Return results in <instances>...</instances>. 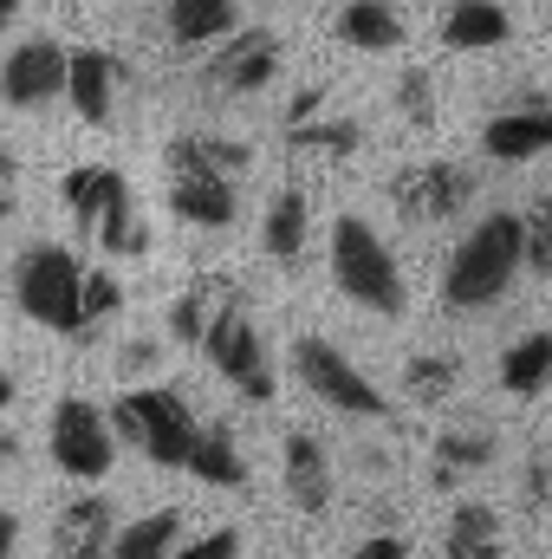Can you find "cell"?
<instances>
[{"mask_svg":"<svg viewBox=\"0 0 552 559\" xmlns=\"http://www.w3.org/2000/svg\"><path fill=\"white\" fill-rule=\"evenodd\" d=\"M514 280H520V215L494 209L455 241V254L442 261L435 293H442L448 312H488V306H501L514 293Z\"/></svg>","mask_w":552,"mask_h":559,"instance_id":"obj_1","label":"cell"},{"mask_svg":"<svg viewBox=\"0 0 552 559\" xmlns=\"http://www.w3.org/2000/svg\"><path fill=\"white\" fill-rule=\"evenodd\" d=\"M325 261H332V286H338L351 306H364V312H377V319H404V312H410V280L397 267L391 241H384L364 215H338V222H332Z\"/></svg>","mask_w":552,"mask_h":559,"instance_id":"obj_2","label":"cell"},{"mask_svg":"<svg viewBox=\"0 0 552 559\" xmlns=\"http://www.w3.org/2000/svg\"><path fill=\"white\" fill-rule=\"evenodd\" d=\"M195 345L208 352L215 378H221L228 391H241V404H274L279 397L274 358H267V332H261V319L248 312L241 293L221 286V299H215V312H208V325H202Z\"/></svg>","mask_w":552,"mask_h":559,"instance_id":"obj_3","label":"cell"},{"mask_svg":"<svg viewBox=\"0 0 552 559\" xmlns=\"http://www.w3.org/2000/svg\"><path fill=\"white\" fill-rule=\"evenodd\" d=\"M79 280L85 267L65 241H26L13 254V306L46 332L79 338Z\"/></svg>","mask_w":552,"mask_h":559,"instance_id":"obj_4","label":"cell"},{"mask_svg":"<svg viewBox=\"0 0 552 559\" xmlns=\"http://www.w3.org/2000/svg\"><path fill=\"white\" fill-rule=\"evenodd\" d=\"M111 436H124V442H137L143 455L156 462V468H182V455H189V436H195V411H189V397L182 391H169V384H131L111 411Z\"/></svg>","mask_w":552,"mask_h":559,"instance_id":"obj_5","label":"cell"},{"mask_svg":"<svg viewBox=\"0 0 552 559\" xmlns=\"http://www.w3.org/2000/svg\"><path fill=\"white\" fill-rule=\"evenodd\" d=\"M292 378L325 404V411H338V417H358V423H377L391 404H384V391L332 345V338H319V332H305V338H292Z\"/></svg>","mask_w":552,"mask_h":559,"instance_id":"obj_6","label":"cell"},{"mask_svg":"<svg viewBox=\"0 0 552 559\" xmlns=\"http://www.w3.org/2000/svg\"><path fill=\"white\" fill-rule=\"evenodd\" d=\"M46 449H52V468L65 481H105L111 462H118V436H111V423L92 397H59L52 404Z\"/></svg>","mask_w":552,"mask_h":559,"instance_id":"obj_7","label":"cell"},{"mask_svg":"<svg viewBox=\"0 0 552 559\" xmlns=\"http://www.w3.org/2000/svg\"><path fill=\"white\" fill-rule=\"evenodd\" d=\"M475 169L468 163H448V156H429V163H410V169H397L391 176V202H397V215L416 222V228H442V222H455L468 202H475Z\"/></svg>","mask_w":552,"mask_h":559,"instance_id":"obj_8","label":"cell"},{"mask_svg":"<svg viewBox=\"0 0 552 559\" xmlns=\"http://www.w3.org/2000/svg\"><path fill=\"white\" fill-rule=\"evenodd\" d=\"M279 66H286V46H279L274 26H235L228 39H215V52L202 66V85L215 98H254L279 79Z\"/></svg>","mask_w":552,"mask_h":559,"instance_id":"obj_9","label":"cell"},{"mask_svg":"<svg viewBox=\"0 0 552 559\" xmlns=\"http://www.w3.org/2000/svg\"><path fill=\"white\" fill-rule=\"evenodd\" d=\"M59 92H65V46L52 33L20 39L0 66V105L7 111H46V105H59Z\"/></svg>","mask_w":552,"mask_h":559,"instance_id":"obj_10","label":"cell"},{"mask_svg":"<svg viewBox=\"0 0 552 559\" xmlns=\"http://www.w3.org/2000/svg\"><path fill=\"white\" fill-rule=\"evenodd\" d=\"M124 85H131V66L118 59V52H105V46H65V105L85 118V124H111L118 118V98H124Z\"/></svg>","mask_w":552,"mask_h":559,"instance_id":"obj_11","label":"cell"},{"mask_svg":"<svg viewBox=\"0 0 552 559\" xmlns=\"http://www.w3.org/2000/svg\"><path fill=\"white\" fill-rule=\"evenodd\" d=\"M279 488H286L292 514H305V521H325V514H332V501H338V468H332V455H325V442H319L312 429H292V436L279 442Z\"/></svg>","mask_w":552,"mask_h":559,"instance_id":"obj_12","label":"cell"},{"mask_svg":"<svg viewBox=\"0 0 552 559\" xmlns=\"http://www.w3.org/2000/svg\"><path fill=\"white\" fill-rule=\"evenodd\" d=\"M481 150H488L494 163H540V156L552 150V111H547V98L533 92L527 105L494 111V118L481 124Z\"/></svg>","mask_w":552,"mask_h":559,"instance_id":"obj_13","label":"cell"},{"mask_svg":"<svg viewBox=\"0 0 552 559\" xmlns=\"http://www.w3.org/2000/svg\"><path fill=\"white\" fill-rule=\"evenodd\" d=\"M169 176H221V182H248L254 169V143L248 138H221V131H182L169 138Z\"/></svg>","mask_w":552,"mask_h":559,"instance_id":"obj_14","label":"cell"},{"mask_svg":"<svg viewBox=\"0 0 552 559\" xmlns=\"http://www.w3.org/2000/svg\"><path fill=\"white\" fill-rule=\"evenodd\" d=\"M305 248H312V202H305L299 182H286V189H274V202L261 215V254L274 267H286V274H299Z\"/></svg>","mask_w":552,"mask_h":559,"instance_id":"obj_15","label":"cell"},{"mask_svg":"<svg viewBox=\"0 0 552 559\" xmlns=\"http://www.w3.org/2000/svg\"><path fill=\"white\" fill-rule=\"evenodd\" d=\"M118 534V508L105 495H79L52 514V559H105Z\"/></svg>","mask_w":552,"mask_h":559,"instance_id":"obj_16","label":"cell"},{"mask_svg":"<svg viewBox=\"0 0 552 559\" xmlns=\"http://www.w3.org/2000/svg\"><path fill=\"white\" fill-rule=\"evenodd\" d=\"M169 215L189 222V228H235L241 222V182H221V176H169Z\"/></svg>","mask_w":552,"mask_h":559,"instance_id":"obj_17","label":"cell"},{"mask_svg":"<svg viewBox=\"0 0 552 559\" xmlns=\"http://www.w3.org/2000/svg\"><path fill=\"white\" fill-rule=\"evenodd\" d=\"M182 468H189L202 488H248V481H254V468H248V455H241V442H235L228 423H195Z\"/></svg>","mask_w":552,"mask_h":559,"instance_id":"obj_18","label":"cell"},{"mask_svg":"<svg viewBox=\"0 0 552 559\" xmlns=\"http://www.w3.org/2000/svg\"><path fill=\"white\" fill-rule=\"evenodd\" d=\"M435 33H442L448 52H494V46L514 39V13L501 0H448Z\"/></svg>","mask_w":552,"mask_h":559,"instance_id":"obj_19","label":"cell"},{"mask_svg":"<svg viewBox=\"0 0 552 559\" xmlns=\"http://www.w3.org/2000/svg\"><path fill=\"white\" fill-rule=\"evenodd\" d=\"M59 195H65V215L92 235V228L131 195V182H124V169H111V163H79V169L59 176Z\"/></svg>","mask_w":552,"mask_h":559,"instance_id":"obj_20","label":"cell"},{"mask_svg":"<svg viewBox=\"0 0 552 559\" xmlns=\"http://www.w3.org/2000/svg\"><path fill=\"white\" fill-rule=\"evenodd\" d=\"M501 462V442H494V429H442L435 436V449H429V488H461L468 475H481V468H494Z\"/></svg>","mask_w":552,"mask_h":559,"instance_id":"obj_21","label":"cell"},{"mask_svg":"<svg viewBox=\"0 0 552 559\" xmlns=\"http://www.w3.org/2000/svg\"><path fill=\"white\" fill-rule=\"evenodd\" d=\"M241 26V0H163V33L176 52H202Z\"/></svg>","mask_w":552,"mask_h":559,"instance_id":"obj_22","label":"cell"},{"mask_svg":"<svg viewBox=\"0 0 552 559\" xmlns=\"http://www.w3.org/2000/svg\"><path fill=\"white\" fill-rule=\"evenodd\" d=\"M442 559H507L501 508L494 501H455L442 521Z\"/></svg>","mask_w":552,"mask_h":559,"instance_id":"obj_23","label":"cell"},{"mask_svg":"<svg viewBox=\"0 0 552 559\" xmlns=\"http://www.w3.org/2000/svg\"><path fill=\"white\" fill-rule=\"evenodd\" d=\"M338 46H351V52H397L404 46V13L391 7V0H345V13H338Z\"/></svg>","mask_w":552,"mask_h":559,"instance_id":"obj_24","label":"cell"},{"mask_svg":"<svg viewBox=\"0 0 552 559\" xmlns=\"http://www.w3.org/2000/svg\"><path fill=\"white\" fill-rule=\"evenodd\" d=\"M176 540H182V508H149V514H137L131 527L111 534L105 559H169Z\"/></svg>","mask_w":552,"mask_h":559,"instance_id":"obj_25","label":"cell"},{"mask_svg":"<svg viewBox=\"0 0 552 559\" xmlns=\"http://www.w3.org/2000/svg\"><path fill=\"white\" fill-rule=\"evenodd\" d=\"M552 384V332H527L501 352V391L507 397H540Z\"/></svg>","mask_w":552,"mask_h":559,"instance_id":"obj_26","label":"cell"},{"mask_svg":"<svg viewBox=\"0 0 552 559\" xmlns=\"http://www.w3.org/2000/svg\"><path fill=\"white\" fill-rule=\"evenodd\" d=\"M286 143H292L299 156H325V163H338V156H358V150H364V124H358V118H332V111H319V118H305V124H286Z\"/></svg>","mask_w":552,"mask_h":559,"instance_id":"obj_27","label":"cell"},{"mask_svg":"<svg viewBox=\"0 0 552 559\" xmlns=\"http://www.w3.org/2000/svg\"><path fill=\"white\" fill-rule=\"evenodd\" d=\"M404 391L416 404H448L461 391V358L455 352H410L404 358Z\"/></svg>","mask_w":552,"mask_h":559,"instance_id":"obj_28","label":"cell"},{"mask_svg":"<svg viewBox=\"0 0 552 559\" xmlns=\"http://www.w3.org/2000/svg\"><path fill=\"white\" fill-rule=\"evenodd\" d=\"M92 241H98L105 254H118V261H143V254L156 248V235H149V222L137 215V195H124V202L92 228Z\"/></svg>","mask_w":552,"mask_h":559,"instance_id":"obj_29","label":"cell"},{"mask_svg":"<svg viewBox=\"0 0 552 559\" xmlns=\"http://www.w3.org/2000/svg\"><path fill=\"white\" fill-rule=\"evenodd\" d=\"M215 299H221V280H202V286H182V293L169 299V312H163V325H169V338H176V345H195V338H202V325H208V312H215Z\"/></svg>","mask_w":552,"mask_h":559,"instance_id":"obj_30","label":"cell"},{"mask_svg":"<svg viewBox=\"0 0 552 559\" xmlns=\"http://www.w3.org/2000/svg\"><path fill=\"white\" fill-rule=\"evenodd\" d=\"M520 274L552 280V195H540L520 215Z\"/></svg>","mask_w":552,"mask_h":559,"instance_id":"obj_31","label":"cell"},{"mask_svg":"<svg viewBox=\"0 0 552 559\" xmlns=\"http://www.w3.org/2000/svg\"><path fill=\"white\" fill-rule=\"evenodd\" d=\"M118 306H124V280L105 274V267H92V274L79 280V338H92Z\"/></svg>","mask_w":552,"mask_h":559,"instance_id":"obj_32","label":"cell"},{"mask_svg":"<svg viewBox=\"0 0 552 559\" xmlns=\"http://www.w3.org/2000/svg\"><path fill=\"white\" fill-rule=\"evenodd\" d=\"M391 105H397V118H404V124L429 131V124H435V72H429V66L397 72V92H391Z\"/></svg>","mask_w":552,"mask_h":559,"instance_id":"obj_33","label":"cell"},{"mask_svg":"<svg viewBox=\"0 0 552 559\" xmlns=\"http://www.w3.org/2000/svg\"><path fill=\"white\" fill-rule=\"evenodd\" d=\"M169 559H241V527H215V534H195V540H176Z\"/></svg>","mask_w":552,"mask_h":559,"instance_id":"obj_34","label":"cell"},{"mask_svg":"<svg viewBox=\"0 0 552 559\" xmlns=\"http://www.w3.org/2000/svg\"><path fill=\"white\" fill-rule=\"evenodd\" d=\"M345 559H410V540L404 534H371V540H358Z\"/></svg>","mask_w":552,"mask_h":559,"instance_id":"obj_35","label":"cell"},{"mask_svg":"<svg viewBox=\"0 0 552 559\" xmlns=\"http://www.w3.org/2000/svg\"><path fill=\"white\" fill-rule=\"evenodd\" d=\"M118 365H124V378H137V371H156V365H163V345H156V338H131V345L118 352Z\"/></svg>","mask_w":552,"mask_h":559,"instance_id":"obj_36","label":"cell"},{"mask_svg":"<svg viewBox=\"0 0 552 559\" xmlns=\"http://www.w3.org/2000/svg\"><path fill=\"white\" fill-rule=\"evenodd\" d=\"M325 111V85H305L292 105H286V124H305V118H319Z\"/></svg>","mask_w":552,"mask_h":559,"instance_id":"obj_37","label":"cell"},{"mask_svg":"<svg viewBox=\"0 0 552 559\" xmlns=\"http://www.w3.org/2000/svg\"><path fill=\"white\" fill-rule=\"evenodd\" d=\"M520 488H527V508H547V455H527Z\"/></svg>","mask_w":552,"mask_h":559,"instance_id":"obj_38","label":"cell"},{"mask_svg":"<svg viewBox=\"0 0 552 559\" xmlns=\"http://www.w3.org/2000/svg\"><path fill=\"white\" fill-rule=\"evenodd\" d=\"M0 559H20V514L0 508Z\"/></svg>","mask_w":552,"mask_h":559,"instance_id":"obj_39","label":"cell"},{"mask_svg":"<svg viewBox=\"0 0 552 559\" xmlns=\"http://www.w3.org/2000/svg\"><path fill=\"white\" fill-rule=\"evenodd\" d=\"M0 189H20V156L0 143Z\"/></svg>","mask_w":552,"mask_h":559,"instance_id":"obj_40","label":"cell"},{"mask_svg":"<svg viewBox=\"0 0 552 559\" xmlns=\"http://www.w3.org/2000/svg\"><path fill=\"white\" fill-rule=\"evenodd\" d=\"M20 462V436L13 429H0V468H13Z\"/></svg>","mask_w":552,"mask_h":559,"instance_id":"obj_41","label":"cell"},{"mask_svg":"<svg viewBox=\"0 0 552 559\" xmlns=\"http://www.w3.org/2000/svg\"><path fill=\"white\" fill-rule=\"evenodd\" d=\"M13 20H20V0H0V33H7Z\"/></svg>","mask_w":552,"mask_h":559,"instance_id":"obj_42","label":"cell"},{"mask_svg":"<svg viewBox=\"0 0 552 559\" xmlns=\"http://www.w3.org/2000/svg\"><path fill=\"white\" fill-rule=\"evenodd\" d=\"M7 404H13V378L0 371V411H7Z\"/></svg>","mask_w":552,"mask_h":559,"instance_id":"obj_43","label":"cell"},{"mask_svg":"<svg viewBox=\"0 0 552 559\" xmlns=\"http://www.w3.org/2000/svg\"><path fill=\"white\" fill-rule=\"evenodd\" d=\"M7 215H13V189H0V222H7Z\"/></svg>","mask_w":552,"mask_h":559,"instance_id":"obj_44","label":"cell"}]
</instances>
